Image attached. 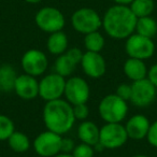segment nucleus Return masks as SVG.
Returning a JSON list of instances; mask_svg holds the SVG:
<instances>
[{"label":"nucleus","instance_id":"nucleus-25","mask_svg":"<svg viewBox=\"0 0 157 157\" xmlns=\"http://www.w3.org/2000/svg\"><path fill=\"white\" fill-rule=\"evenodd\" d=\"M15 131L14 123L9 116L0 114V141H6Z\"/></svg>","mask_w":157,"mask_h":157},{"label":"nucleus","instance_id":"nucleus-11","mask_svg":"<svg viewBox=\"0 0 157 157\" xmlns=\"http://www.w3.org/2000/svg\"><path fill=\"white\" fill-rule=\"evenodd\" d=\"M90 90L87 81L80 76H71L66 80L65 93L66 100L71 105L86 103L90 99Z\"/></svg>","mask_w":157,"mask_h":157},{"label":"nucleus","instance_id":"nucleus-7","mask_svg":"<svg viewBox=\"0 0 157 157\" xmlns=\"http://www.w3.org/2000/svg\"><path fill=\"white\" fill-rule=\"evenodd\" d=\"M125 51L126 54L131 58L145 60L154 55L155 44L151 38L143 37L139 33H133L126 39Z\"/></svg>","mask_w":157,"mask_h":157},{"label":"nucleus","instance_id":"nucleus-16","mask_svg":"<svg viewBox=\"0 0 157 157\" xmlns=\"http://www.w3.org/2000/svg\"><path fill=\"white\" fill-rule=\"evenodd\" d=\"M147 67L144 60L129 57L124 63V73L130 81H139L147 76Z\"/></svg>","mask_w":157,"mask_h":157},{"label":"nucleus","instance_id":"nucleus-9","mask_svg":"<svg viewBox=\"0 0 157 157\" xmlns=\"http://www.w3.org/2000/svg\"><path fill=\"white\" fill-rule=\"evenodd\" d=\"M61 135L45 130L39 133L33 140V150L39 156L54 157L61 152Z\"/></svg>","mask_w":157,"mask_h":157},{"label":"nucleus","instance_id":"nucleus-8","mask_svg":"<svg viewBox=\"0 0 157 157\" xmlns=\"http://www.w3.org/2000/svg\"><path fill=\"white\" fill-rule=\"evenodd\" d=\"M66 86V78L60 74L50 73L39 81V96L43 100L52 101L60 99L63 96Z\"/></svg>","mask_w":157,"mask_h":157},{"label":"nucleus","instance_id":"nucleus-6","mask_svg":"<svg viewBox=\"0 0 157 157\" xmlns=\"http://www.w3.org/2000/svg\"><path fill=\"white\" fill-rule=\"evenodd\" d=\"M35 21L37 26L48 33L63 30L66 25L65 16L61 11L53 7H44L40 9L36 14Z\"/></svg>","mask_w":157,"mask_h":157},{"label":"nucleus","instance_id":"nucleus-2","mask_svg":"<svg viewBox=\"0 0 157 157\" xmlns=\"http://www.w3.org/2000/svg\"><path fill=\"white\" fill-rule=\"evenodd\" d=\"M73 108L63 99L48 101L43 109V122L48 130L65 135L72 129L75 122Z\"/></svg>","mask_w":157,"mask_h":157},{"label":"nucleus","instance_id":"nucleus-4","mask_svg":"<svg viewBox=\"0 0 157 157\" xmlns=\"http://www.w3.org/2000/svg\"><path fill=\"white\" fill-rule=\"evenodd\" d=\"M71 24L75 31L87 35L102 27V17L92 8H81L72 14Z\"/></svg>","mask_w":157,"mask_h":157},{"label":"nucleus","instance_id":"nucleus-10","mask_svg":"<svg viewBox=\"0 0 157 157\" xmlns=\"http://www.w3.org/2000/svg\"><path fill=\"white\" fill-rule=\"evenodd\" d=\"M157 88L152 84L147 78L131 83L130 101L138 108L150 107L156 99Z\"/></svg>","mask_w":157,"mask_h":157},{"label":"nucleus","instance_id":"nucleus-28","mask_svg":"<svg viewBox=\"0 0 157 157\" xmlns=\"http://www.w3.org/2000/svg\"><path fill=\"white\" fill-rule=\"evenodd\" d=\"M116 95L126 101H130L131 98V85L130 84L123 83L120 84L116 88Z\"/></svg>","mask_w":157,"mask_h":157},{"label":"nucleus","instance_id":"nucleus-14","mask_svg":"<svg viewBox=\"0 0 157 157\" xmlns=\"http://www.w3.org/2000/svg\"><path fill=\"white\" fill-rule=\"evenodd\" d=\"M14 92L24 100H33L39 96V82L36 76L27 73L20 74L14 84Z\"/></svg>","mask_w":157,"mask_h":157},{"label":"nucleus","instance_id":"nucleus-3","mask_svg":"<svg viewBox=\"0 0 157 157\" xmlns=\"http://www.w3.org/2000/svg\"><path fill=\"white\" fill-rule=\"evenodd\" d=\"M98 112L105 123H122L128 113V105L116 94H110L101 99Z\"/></svg>","mask_w":157,"mask_h":157},{"label":"nucleus","instance_id":"nucleus-18","mask_svg":"<svg viewBox=\"0 0 157 157\" xmlns=\"http://www.w3.org/2000/svg\"><path fill=\"white\" fill-rule=\"evenodd\" d=\"M68 37L63 30L56 31V33H50V37L46 42L48 52L52 55H59L63 54L68 50Z\"/></svg>","mask_w":157,"mask_h":157},{"label":"nucleus","instance_id":"nucleus-26","mask_svg":"<svg viewBox=\"0 0 157 157\" xmlns=\"http://www.w3.org/2000/svg\"><path fill=\"white\" fill-rule=\"evenodd\" d=\"M71 154L73 155V157H94L95 150L93 145L82 142V143L75 145Z\"/></svg>","mask_w":157,"mask_h":157},{"label":"nucleus","instance_id":"nucleus-19","mask_svg":"<svg viewBox=\"0 0 157 157\" xmlns=\"http://www.w3.org/2000/svg\"><path fill=\"white\" fill-rule=\"evenodd\" d=\"M17 74L12 66L2 65L0 66V90L5 93H9L14 90Z\"/></svg>","mask_w":157,"mask_h":157},{"label":"nucleus","instance_id":"nucleus-34","mask_svg":"<svg viewBox=\"0 0 157 157\" xmlns=\"http://www.w3.org/2000/svg\"><path fill=\"white\" fill-rule=\"evenodd\" d=\"M54 157H73V155L69 154V153H59V154L55 155Z\"/></svg>","mask_w":157,"mask_h":157},{"label":"nucleus","instance_id":"nucleus-15","mask_svg":"<svg viewBox=\"0 0 157 157\" xmlns=\"http://www.w3.org/2000/svg\"><path fill=\"white\" fill-rule=\"evenodd\" d=\"M150 125L151 123L146 116L142 114H135L127 121L125 129H126L129 139L139 141V140L146 138Z\"/></svg>","mask_w":157,"mask_h":157},{"label":"nucleus","instance_id":"nucleus-27","mask_svg":"<svg viewBox=\"0 0 157 157\" xmlns=\"http://www.w3.org/2000/svg\"><path fill=\"white\" fill-rule=\"evenodd\" d=\"M72 108H73V114L75 120L85 121L87 118L88 114H90V109L86 105V103H80V105H72Z\"/></svg>","mask_w":157,"mask_h":157},{"label":"nucleus","instance_id":"nucleus-29","mask_svg":"<svg viewBox=\"0 0 157 157\" xmlns=\"http://www.w3.org/2000/svg\"><path fill=\"white\" fill-rule=\"evenodd\" d=\"M146 139L151 145L157 147V121H155L154 123H151L147 135H146Z\"/></svg>","mask_w":157,"mask_h":157},{"label":"nucleus","instance_id":"nucleus-35","mask_svg":"<svg viewBox=\"0 0 157 157\" xmlns=\"http://www.w3.org/2000/svg\"><path fill=\"white\" fill-rule=\"evenodd\" d=\"M26 2H28V3H31V5H35V3H39V2H41L42 0H25Z\"/></svg>","mask_w":157,"mask_h":157},{"label":"nucleus","instance_id":"nucleus-36","mask_svg":"<svg viewBox=\"0 0 157 157\" xmlns=\"http://www.w3.org/2000/svg\"><path fill=\"white\" fill-rule=\"evenodd\" d=\"M132 157H150V156H147V155H143V154H139V155H135V156H132Z\"/></svg>","mask_w":157,"mask_h":157},{"label":"nucleus","instance_id":"nucleus-5","mask_svg":"<svg viewBox=\"0 0 157 157\" xmlns=\"http://www.w3.org/2000/svg\"><path fill=\"white\" fill-rule=\"evenodd\" d=\"M128 139L125 126L121 123H105L100 128L99 143L103 148H118L124 145Z\"/></svg>","mask_w":157,"mask_h":157},{"label":"nucleus","instance_id":"nucleus-31","mask_svg":"<svg viewBox=\"0 0 157 157\" xmlns=\"http://www.w3.org/2000/svg\"><path fill=\"white\" fill-rule=\"evenodd\" d=\"M66 53H67V54L69 55V56L71 57L72 59H74V60H75L78 63H81L82 56H83V52H82L80 48H68V50L66 51Z\"/></svg>","mask_w":157,"mask_h":157},{"label":"nucleus","instance_id":"nucleus-24","mask_svg":"<svg viewBox=\"0 0 157 157\" xmlns=\"http://www.w3.org/2000/svg\"><path fill=\"white\" fill-rule=\"evenodd\" d=\"M129 8L136 15V17L151 16L155 8L154 0H133L129 5Z\"/></svg>","mask_w":157,"mask_h":157},{"label":"nucleus","instance_id":"nucleus-21","mask_svg":"<svg viewBox=\"0 0 157 157\" xmlns=\"http://www.w3.org/2000/svg\"><path fill=\"white\" fill-rule=\"evenodd\" d=\"M76 65L78 63L65 52L63 54L59 55L55 60V72L60 74L63 78H67L74 72Z\"/></svg>","mask_w":157,"mask_h":157},{"label":"nucleus","instance_id":"nucleus-22","mask_svg":"<svg viewBox=\"0 0 157 157\" xmlns=\"http://www.w3.org/2000/svg\"><path fill=\"white\" fill-rule=\"evenodd\" d=\"M8 144L11 147L12 151L16 153H25L29 150L31 143L27 135H25L22 131H14L10 138L7 140Z\"/></svg>","mask_w":157,"mask_h":157},{"label":"nucleus","instance_id":"nucleus-13","mask_svg":"<svg viewBox=\"0 0 157 157\" xmlns=\"http://www.w3.org/2000/svg\"><path fill=\"white\" fill-rule=\"evenodd\" d=\"M81 67L84 73L92 78H99L105 73L107 63L100 53L88 52L83 53L81 59Z\"/></svg>","mask_w":157,"mask_h":157},{"label":"nucleus","instance_id":"nucleus-12","mask_svg":"<svg viewBox=\"0 0 157 157\" xmlns=\"http://www.w3.org/2000/svg\"><path fill=\"white\" fill-rule=\"evenodd\" d=\"M21 65L25 73L37 78L46 71L48 59L42 51L31 48L24 53L21 60Z\"/></svg>","mask_w":157,"mask_h":157},{"label":"nucleus","instance_id":"nucleus-23","mask_svg":"<svg viewBox=\"0 0 157 157\" xmlns=\"http://www.w3.org/2000/svg\"><path fill=\"white\" fill-rule=\"evenodd\" d=\"M105 44V37L99 31H93L84 37V46L88 52L100 53Z\"/></svg>","mask_w":157,"mask_h":157},{"label":"nucleus","instance_id":"nucleus-33","mask_svg":"<svg viewBox=\"0 0 157 157\" xmlns=\"http://www.w3.org/2000/svg\"><path fill=\"white\" fill-rule=\"evenodd\" d=\"M115 5H123V6H129L133 0H113Z\"/></svg>","mask_w":157,"mask_h":157},{"label":"nucleus","instance_id":"nucleus-17","mask_svg":"<svg viewBox=\"0 0 157 157\" xmlns=\"http://www.w3.org/2000/svg\"><path fill=\"white\" fill-rule=\"evenodd\" d=\"M100 128L92 121H83L78 129V137L83 143L96 145L99 142Z\"/></svg>","mask_w":157,"mask_h":157},{"label":"nucleus","instance_id":"nucleus-20","mask_svg":"<svg viewBox=\"0 0 157 157\" xmlns=\"http://www.w3.org/2000/svg\"><path fill=\"white\" fill-rule=\"evenodd\" d=\"M135 33L153 39V37H155L157 33V22L152 16L137 18Z\"/></svg>","mask_w":157,"mask_h":157},{"label":"nucleus","instance_id":"nucleus-30","mask_svg":"<svg viewBox=\"0 0 157 157\" xmlns=\"http://www.w3.org/2000/svg\"><path fill=\"white\" fill-rule=\"evenodd\" d=\"M75 147L74 141L70 138H63L61 140V152L60 153H69L71 154L72 151Z\"/></svg>","mask_w":157,"mask_h":157},{"label":"nucleus","instance_id":"nucleus-1","mask_svg":"<svg viewBox=\"0 0 157 157\" xmlns=\"http://www.w3.org/2000/svg\"><path fill=\"white\" fill-rule=\"evenodd\" d=\"M137 17L129 6L115 5L107 10L102 17V27L109 37L116 40L127 39L135 33Z\"/></svg>","mask_w":157,"mask_h":157},{"label":"nucleus","instance_id":"nucleus-32","mask_svg":"<svg viewBox=\"0 0 157 157\" xmlns=\"http://www.w3.org/2000/svg\"><path fill=\"white\" fill-rule=\"evenodd\" d=\"M146 78L152 82V84L157 88V63L153 65L152 67L148 69L147 71V76Z\"/></svg>","mask_w":157,"mask_h":157}]
</instances>
